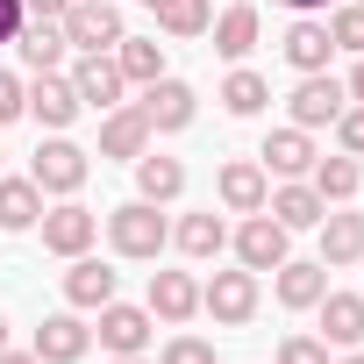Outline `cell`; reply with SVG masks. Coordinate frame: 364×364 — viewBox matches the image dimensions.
Here are the masks:
<instances>
[{"instance_id":"25","label":"cell","mask_w":364,"mask_h":364,"mask_svg":"<svg viewBox=\"0 0 364 364\" xmlns=\"http://www.w3.org/2000/svg\"><path fill=\"white\" fill-rule=\"evenodd\" d=\"M171 243L186 250L193 264H208V257H222V250H229V222H222L215 208H208V215H186V222L171 229Z\"/></svg>"},{"instance_id":"17","label":"cell","mask_w":364,"mask_h":364,"mask_svg":"<svg viewBox=\"0 0 364 364\" xmlns=\"http://www.w3.org/2000/svg\"><path fill=\"white\" fill-rule=\"evenodd\" d=\"M272 279H279V307H293V314L328 293V264H321V257H286Z\"/></svg>"},{"instance_id":"22","label":"cell","mask_w":364,"mask_h":364,"mask_svg":"<svg viewBox=\"0 0 364 364\" xmlns=\"http://www.w3.org/2000/svg\"><path fill=\"white\" fill-rule=\"evenodd\" d=\"M150 150V122H143V107H107V122H100V157H143Z\"/></svg>"},{"instance_id":"39","label":"cell","mask_w":364,"mask_h":364,"mask_svg":"<svg viewBox=\"0 0 364 364\" xmlns=\"http://www.w3.org/2000/svg\"><path fill=\"white\" fill-rule=\"evenodd\" d=\"M343 86H350V100H364V58L350 65V79H343Z\"/></svg>"},{"instance_id":"21","label":"cell","mask_w":364,"mask_h":364,"mask_svg":"<svg viewBox=\"0 0 364 364\" xmlns=\"http://www.w3.org/2000/svg\"><path fill=\"white\" fill-rule=\"evenodd\" d=\"M286 65L293 72H328V58H336V43H328V22H314V15H300L293 29H286Z\"/></svg>"},{"instance_id":"24","label":"cell","mask_w":364,"mask_h":364,"mask_svg":"<svg viewBox=\"0 0 364 364\" xmlns=\"http://www.w3.org/2000/svg\"><path fill=\"white\" fill-rule=\"evenodd\" d=\"M178 193H186V164H178V157H157V150H143L136 157V200H178Z\"/></svg>"},{"instance_id":"46","label":"cell","mask_w":364,"mask_h":364,"mask_svg":"<svg viewBox=\"0 0 364 364\" xmlns=\"http://www.w3.org/2000/svg\"><path fill=\"white\" fill-rule=\"evenodd\" d=\"M357 8H364V0H357Z\"/></svg>"},{"instance_id":"20","label":"cell","mask_w":364,"mask_h":364,"mask_svg":"<svg viewBox=\"0 0 364 364\" xmlns=\"http://www.w3.org/2000/svg\"><path fill=\"white\" fill-rule=\"evenodd\" d=\"M208 29H215V50H222L229 65H243V58L257 50V29H264V22H257V8H250V0H236V8H222Z\"/></svg>"},{"instance_id":"41","label":"cell","mask_w":364,"mask_h":364,"mask_svg":"<svg viewBox=\"0 0 364 364\" xmlns=\"http://www.w3.org/2000/svg\"><path fill=\"white\" fill-rule=\"evenodd\" d=\"M0 364H36V350H0Z\"/></svg>"},{"instance_id":"42","label":"cell","mask_w":364,"mask_h":364,"mask_svg":"<svg viewBox=\"0 0 364 364\" xmlns=\"http://www.w3.org/2000/svg\"><path fill=\"white\" fill-rule=\"evenodd\" d=\"M107 364H150V357H107Z\"/></svg>"},{"instance_id":"1","label":"cell","mask_w":364,"mask_h":364,"mask_svg":"<svg viewBox=\"0 0 364 364\" xmlns=\"http://www.w3.org/2000/svg\"><path fill=\"white\" fill-rule=\"evenodd\" d=\"M107 243H114V257H157L171 243V222L157 215V200H122L107 215Z\"/></svg>"},{"instance_id":"30","label":"cell","mask_w":364,"mask_h":364,"mask_svg":"<svg viewBox=\"0 0 364 364\" xmlns=\"http://www.w3.org/2000/svg\"><path fill=\"white\" fill-rule=\"evenodd\" d=\"M208 22H215V0H164V8H157V29L178 36V43H186V36H208Z\"/></svg>"},{"instance_id":"27","label":"cell","mask_w":364,"mask_h":364,"mask_svg":"<svg viewBox=\"0 0 364 364\" xmlns=\"http://www.w3.org/2000/svg\"><path fill=\"white\" fill-rule=\"evenodd\" d=\"M15 50H22V65H29V72H58L72 43H65V22H22Z\"/></svg>"},{"instance_id":"23","label":"cell","mask_w":364,"mask_h":364,"mask_svg":"<svg viewBox=\"0 0 364 364\" xmlns=\"http://www.w3.org/2000/svg\"><path fill=\"white\" fill-rule=\"evenodd\" d=\"M114 286H122V279H114L100 257H72V272H65V300L86 307V314H100V307L114 300Z\"/></svg>"},{"instance_id":"18","label":"cell","mask_w":364,"mask_h":364,"mask_svg":"<svg viewBox=\"0 0 364 364\" xmlns=\"http://www.w3.org/2000/svg\"><path fill=\"white\" fill-rule=\"evenodd\" d=\"M314 229H321V264H328V272H343V264H357V257H364V215L328 208Z\"/></svg>"},{"instance_id":"16","label":"cell","mask_w":364,"mask_h":364,"mask_svg":"<svg viewBox=\"0 0 364 364\" xmlns=\"http://www.w3.org/2000/svg\"><path fill=\"white\" fill-rule=\"evenodd\" d=\"M264 215H272L279 229H314V222L328 215V200L307 186V178H279V193H264Z\"/></svg>"},{"instance_id":"32","label":"cell","mask_w":364,"mask_h":364,"mask_svg":"<svg viewBox=\"0 0 364 364\" xmlns=\"http://www.w3.org/2000/svg\"><path fill=\"white\" fill-rule=\"evenodd\" d=\"M328 43H336V50H350V58H364V8H357V0L328 8Z\"/></svg>"},{"instance_id":"7","label":"cell","mask_w":364,"mask_h":364,"mask_svg":"<svg viewBox=\"0 0 364 364\" xmlns=\"http://www.w3.org/2000/svg\"><path fill=\"white\" fill-rule=\"evenodd\" d=\"M200 307H208L222 328H243V321L257 314V272H243V264H236V272H215V279L200 286Z\"/></svg>"},{"instance_id":"15","label":"cell","mask_w":364,"mask_h":364,"mask_svg":"<svg viewBox=\"0 0 364 364\" xmlns=\"http://www.w3.org/2000/svg\"><path fill=\"white\" fill-rule=\"evenodd\" d=\"M314 157H321V150H314V136H307V129H293V122H286V129H272V136H264V150H257V164H264V171H279V178H307V171H314Z\"/></svg>"},{"instance_id":"34","label":"cell","mask_w":364,"mask_h":364,"mask_svg":"<svg viewBox=\"0 0 364 364\" xmlns=\"http://www.w3.org/2000/svg\"><path fill=\"white\" fill-rule=\"evenodd\" d=\"M336 143H343V157H364V100H350L336 114Z\"/></svg>"},{"instance_id":"43","label":"cell","mask_w":364,"mask_h":364,"mask_svg":"<svg viewBox=\"0 0 364 364\" xmlns=\"http://www.w3.org/2000/svg\"><path fill=\"white\" fill-rule=\"evenodd\" d=\"M343 364H364V343H357V350H350V357H343Z\"/></svg>"},{"instance_id":"37","label":"cell","mask_w":364,"mask_h":364,"mask_svg":"<svg viewBox=\"0 0 364 364\" xmlns=\"http://www.w3.org/2000/svg\"><path fill=\"white\" fill-rule=\"evenodd\" d=\"M22 22H29V15H22V0H0V50L22 36Z\"/></svg>"},{"instance_id":"8","label":"cell","mask_w":364,"mask_h":364,"mask_svg":"<svg viewBox=\"0 0 364 364\" xmlns=\"http://www.w3.org/2000/svg\"><path fill=\"white\" fill-rule=\"evenodd\" d=\"M136 107H143L150 136H178V129H193V107H200V100H193V86H186V79H150Z\"/></svg>"},{"instance_id":"12","label":"cell","mask_w":364,"mask_h":364,"mask_svg":"<svg viewBox=\"0 0 364 364\" xmlns=\"http://www.w3.org/2000/svg\"><path fill=\"white\" fill-rule=\"evenodd\" d=\"M122 86H129V79H122L114 50H100V58H79V65H72V93H79V107H100V114H107V107H122Z\"/></svg>"},{"instance_id":"36","label":"cell","mask_w":364,"mask_h":364,"mask_svg":"<svg viewBox=\"0 0 364 364\" xmlns=\"http://www.w3.org/2000/svg\"><path fill=\"white\" fill-rule=\"evenodd\" d=\"M15 114H29V86H22L15 72H0V129H8Z\"/></svg>"},{"instance_id":"35","label":"cell","mask_w":364,"mask_h":364,"mask_svg":"<svg viewBox=\"0 0 364 364\" xmlns=\"http://www.w3.org/2000/svg\"><path fill=\"white\" fill-rule=\"evenodd\" d=\"M279 364H328V343L321 336H286L279 343Z\"/></svg>"},{"instance_id":"45","label":"cell","mask_w":364,"mask_h":364,"mask_svg":"<svg viewBox=\"0 0 364 364\" xmlns=\"http://www.w3.org/2000/svg\"><path fill=\"white\" fill-rule=\"evenodd\" d=\"M143 8H150V15H157V8H164V0H143Z\"/></svg>"},{"instance_id":"26","label":"cell","mask_w":364,"mask_h":364,"mask_svg":"<svg viewBox=\"0 0 364 364\" xmlns=\"http://www.w3.org/2000/svg\"><path fill=\"white\" fill-rule=\"evenodd\" d=\"M36 222H43V186H36V178H0V229L22 236Z\"/></svg>"},{"instance_id":"13","label":"cell","mask_w":364,"mask_h":364,"mask_svg":"<svg viewBox=\"0 0 364 364\" xmlns=\"http://www.w3.org/2000/svg\"><path fill=\"white\" fill-rule=\"evenodd\" d=\"M143 307H150L157 321H171V328L193 321V314H200V279H193V272H150V300H143Z\"/></svg>"},{"instance_id":"33","label":"cell","mask_w":364,"mask_h":364,"mask_svg":"<svg viewBox=\"0 0 364 364\" xmlns=\"http://www.w3.org/2000/svg\"><path fill=\"white\" fill-rule=\"evenodd\" d=\"M157 364H215V343H208V336H171V343L157 350Z\"/></svg>"},{"instance_id":"2","label":"cell","mask_w":364,"mask_h":364,"mask_svg":"<svg viewBox=\"0 0 364 364\" xmlns=\"http://www.w3.org/2000/svg\"><path fill=\"white\" fill-rule=\"evenodd\" d=\"M58 22H65V43H72L79 58H100V50H114V43L129 36L114 0H72V8H65Z\"/></svg>"},{"instance_id":"9","label":"cell","mask_w":364,"mask_h":364,"mask_svg":"<svg viewBox=\"0 0 364 364\" xmlns=\"http://www.w3.org/2000/svg\"><path fill=\"white\" fill-rule=\"evenodd\" d=\"M150 307H129V300H107L100 307V350L107 357H143L150 350Z\"/></svg>"},{"instance_id":"6","label":"cell","mask_w":364,"mask_h":364,"mask_svg":"<svg viewBox=\"0 0 364 364\" xmlns=\"http://www.w3.org/2000/svg\"><path fill=\"white\" fill-rule=\"evenodd\" d=\"M286 236H293V229H279V222L257 208V215L236 222L229 243H236V264H243V272H279V264H286Z\"/></svg>"},{"instance_id":"5","label":"cell","mask_w":364,"mask_h":364,"mask_svg":"<svg viewBox=\"0 0 364 364\" xmlns=\"http://www.w3.org/2000/svg\"><path fill=\"white\" fill-rule=\"evenodd\" d=\"M36 229H43V250H50V257H86L93 236H100V215L79 208V200H58V208H43Z\"/></svg>"},{"instance_id":"29","label":"cell","mask_w":364,"mask_h":364,"mask_svg":"<svg viewBox=\"0 0 364 364\" xmlns=\"http://www.w3.org/2000/svg\"><path fill=\"white\" fill-rule=\"evenodd\" d=\"M114 65H122L129 86H150V79H164V43L157 36H122L114 43Z\"/></svg>"},{"instance_id":"10","label":"cell","mask_w":364,"mask_h":364,"mask_svg":"<svg viewBox=\"0 0 364 364\" xmlns=\"http://www.w3.org/2000/svg\"><path fill=\"white\" fill-rule=\"evenodd\" d=\"M215 193H222V208H229V215H257V208H264V193H272V171H264L257 157H229V164L215 171Z\"/></svg>"},{"instance_id":"38","label":"cell","mask_w":364,"mask_h":364,"mask_svg":"<svg viewBox=\"0 0 364 364\" xmlns=\"http://www.w3.org/2000/svg\"><path fill=\"white\" fill-rule=\"evenodd\" d=\"M65 8H72V0H22V15H29V22H58Z\"/></svg>"},{"instance_id":"3","label":"cell","mask_w":364,"mask_h":364,"mask_svg":"<svg viewBox=\"0 0 364 364\" xmlns=\"http://www.w3.org/2000/svg\"><path fill=\"white\" fill-rule=\"evenodd\" d=\"M86 171H93V157L72 143V136H50V143H36V157H29V178L43 193H58V200H72L79 186H86Z\"/></svg>"},{"instance_id":"11","label":"cell","mask_w":364,"mask_h":364,"mask_svg":"<svg viewBox=\"0 0 364 364\" xmlns=\"http://www.w3.org/2000/svg\"><path fill=\"white\" fill-rule=\"evenodd\" d=\"M36 364H79L86 350H93V328L79 321V307L72 314H43V328H36Z\"/></svg>"},{"instance_id":"44","label":"cell","mask_w":364,"mask_h":364,"mask_svg":"<svg viewBox=\"0 0 364 364\" xmlns=\"http://www.w3.org/2000/svg\"><path fill=\"white\" fill-rule=\"evenodd\" d=\"M0 350H8V314H0Z\"/></svg>"},{"instance_id":"40","label":"cell","mask_w":364,"mask_h":364,"mask_svg":"<svg viewBox=\"0 0 364 364\" xmlns=\"http://www.w3.org/2000/svg\"><path fill=\"white\" fill-rule=\"evenodd\" d=\"M279 8H293V15H314V8H328V0H279Z\"/></svg>"},{"instance_id":"31","label":"cell","mask_w":364,"mask_h":364,"mask_svg":"<svg viewBox=\"0 0 364 364\" xmlns=\"http://www.w3.org/2000/svg\"><path fill=\"white\" fill-rule=\"evenodd\" d=\"M264 100H272V86H264L250 65H236V72L222 79V107H229V114H264Z\"/></svg>"},{"instance_id":"28","label":"cell","mask_w":364,"mask_h":364,"mask_svg":"<svg viewBox=\"0 0 364 364\" xmlns=\"http://www.w3.org/2000/svg\"><path fill=\"white\" fill-rule=\"evenodd\" d=\"M307 186H314V193H321L328 208H343V200H350V193L364 186V164H357V157H343V150H336V157H314Z\"/></svg>"},{"instance_id":"4","label":"cell","mask_w":364,"mask_h":364,"mask_svg":"<svg viewBox=\"0 0 364 364\" xmlns=\"http://www.w3.org/2000/svg\"><path fill=\"white\" fill-rule=\"evenodd\" d=\"M286 107H293V129H307V136H314V129H336V114L350 107V86H343V79H328V72H300V86H293V100H286Z\"/></svg>"},{"instance_id":"14","label":"cell","mask_w":364,"mask_h":364,"mask_svg":"<svg viewBox=\"0 0 364 364\" xmlns=\"http://www.w3.org/2000/svg\"><path fill=\"white\" fill-rule=\"evenodd\" d=\"M29 114H36L50 136H65V129L79 122V93H72V79H58V72H36V79H29Z\"/></svg>"},{"instance_id":"19","label":"cell","mask_w":364,"mask_h":364,"mask_svg":"<svg viewBox=\"0 0 364 364\" xmlns=\"http://www.w3.org/2000/svg\"><path fill=\"white\" fill-rule=\"evenodd\" d=\"M314 307H321V343H336V350L364 343V293H321Z\"/></svg>"}]
</instances>
